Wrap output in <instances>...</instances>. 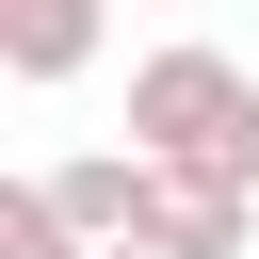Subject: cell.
Masks as SVG:
<instances>
[{
  "label": "cell",
  "instance_id": "obj_4",
  "mask_svg": "<svg viewBox=\"0 0 259 259\" xmlns=\"http://www.w3.org/2000/svg\"><path fill=\"white\" fill-rule=\"evenodd\" d=\"M49 194H65V227H81L97 259H130V227H146V146H81V162H49Z\"/></svg>",
  "mask_w": 259,
  "mask_h": 259
},
{
  "label": "cell",
  "instance_id": "obj_1",
  "mask_svg": "<svg viewBox=\"0 0 259 259\" xmlns=\"http://www.w3.org/2000/svg\"><path fill=\"white\" fill-rule=\"evenodd\" d=\"M130 146L178 162V178L259 194V65H227L210 32H162V49L130 65Z\"/></svg>",
  "mask_w": 259,
  "mask_h": 259
},
{
  "label": "cell",
  "instance_id": "obj_3",
  "mask_svg": "<svg viewBox=\"0 0 259 259\" xmlns=\"http://www.w3.org/2000/svg\"><path fill=\"white\" fill-rule=\"evenodd\" d=\"M97 49H113V0H0V81L49 97V81H81Z\"/></svg>",
  "mask_w": 259,
  "mask_h": 259
},
{
  "label": "cell",
  "instance_id": "obj_5",
  "mask_svg": "<svg viewBox=\"0 0 259 259\" xmlns=\"http://www.w3.org/2000/svg\"><path fill=\"white\" fill-rule=\"evenodd\" d=\"M0 259H97V243L65 227V194H49V178H0Z\"/></svg>",
  "mask_w": 259,
  "mask_h": 259
},
{
  "label": "cell",
  "instance_id": "obj_2",
  "mask_svg": "<svg viewBox=\"0 0 259 259\" xmlns=\"http://www.w3.org/2000/svg\"><path fill=\"white\" fill-rule=\"evenodd\" d=\"M243 243H259V194L146 162V227H130V259H243Z\"/></svg>",
  "mask_w": 259,
  "mask_h": 259
}]
</instances>
